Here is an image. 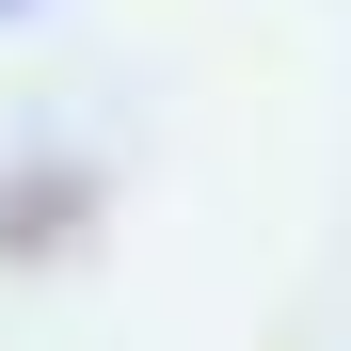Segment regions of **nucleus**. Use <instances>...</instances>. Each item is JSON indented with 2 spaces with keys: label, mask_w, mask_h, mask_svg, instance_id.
<instances>
[{
  "label": "nucleus",
  "mask_w": 351,
  "mask_h": 351,
  "mask_svg": "<svg viewBox=\"0 0 351 351\" xmlns=\"http://www.w3.org/2000/svg\"><path fill=\"white\" fill-rule=\"evenodd\" d=\"M0 16H16V0H0Z\"/></svg>",
  "instance_id": "nucleus-1"
}]
</instances>
